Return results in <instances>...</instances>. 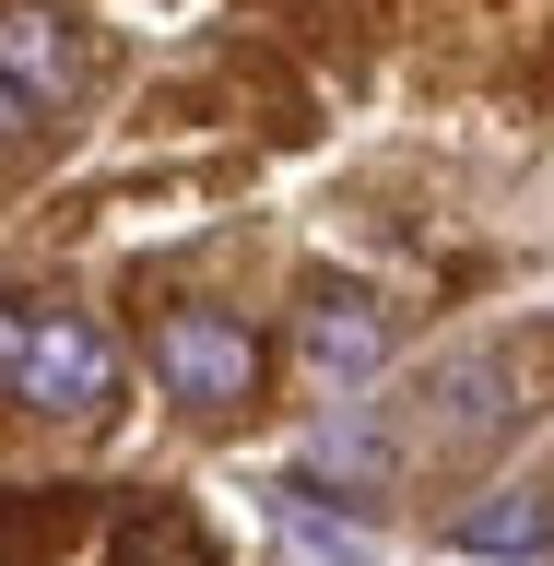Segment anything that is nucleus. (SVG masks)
<instances>
[{
	"mask_svg": "<svg viewBox=\"0 0 554 566\" xmlns=\"http://www.w3.org/2000/svg\"><path fill=\"white\" fill-rule=\"evenodd\" d=\"M154 378L189 401V413H237L248 389H260V343H248L224 307H177L154 331Z\"/></svg>",
	"mask_w": 554,
	"mask_h": 566,
	"instance_id": "nucleus-1",
	"label": "nucleus"
},
{
	"mask_svg": "<svg viewBox=\"0 0 554 566\" xmlns=\"http://www.w3.org/2000/svg\"><path fill=\"white\" fill-rule=\"evenodd\" d=\"M106 378H118V354H106V331L83 307H48L24 318V354H12V401H35V413H95Z\"/></svg>",
	"mask_w": 554,
	"mask_h": 566,
	"instance_id": "nucleus-2",
	"label": "nucleus"
},
{
	"mask_svg": "<svg viewBox=\"0 0 554 566\" xmlns=\"http://www.w3.org/2000/svg\"><path fill=\"white\" fill-rule=\"evenodd\" d=\"M0 83H12V95H71V83H83V48H71L60 35V12H0Z\"/></svg>",
	"mask_w": 554,
	"mask_h": 566,
	"instance_id": "nucleus-3",
	"label": "nucleus"
},
{
	"mask_svg": "<svg viewBox=\"0 0 554 566\" xmlns=\"http://www.w3.org/2000/svg\"><path fill=\"white\" fill-rule=\"evenodd\" d=\"M378 354H389V318L366 295H318L307 307V366L318 378H378Z\"/></svg>",
	"mask_w": 554,
	"mask_h": 566,
	"instance_id": "nucleus-4",
	"label": "nucleus"
},
{
	"mask_svg": "<svg viewBox=\"0 0 554 566\" xmlns=\"http://www.w3.org/2000/svg\"><path fill=\"white\" fill-rule=\"evenodd\" d=\"M460 543H472V555H554V507L543 495H495V507L460 520Z\"/></svg>",
	"mask_w": 554,
	"mask_h": 566,
	"instance_id": "nucleus-5",
	"label": "nucleus"
},
{
	"mask_svg": "<svg viewBox=\"0 0 554 566\" xmlns=\"http://www.w3.org/2000/svg\"><path fill=\"white\" fill-rule=\"evenodd\" d=\"M283 531H295V543H307V555H354V531H343V520H318L307 495H295V507H283Z\"/></svg>",
	"mask_w": 554,
	"mask_h": 566,
	"instance_id": "nucleus-6",
	"label": "nucleus"
},
{
	"mask_svg": "<svg viewBox=\"0 0 554 566\" xmlns=\"http://www.w3.org/2000/svg\"><path fill=\"white\" fill-rule=\"evenodd\" d=\"M12 354H24V307H0V389H12Z\"/></svg>",
	"mask_w": 554,
	"mask_h": 566,
	"instance_id": "nucleus-7",
	"label": "nucleus"
},
{
	"mask_svg": "<svg viewBox=\"0 0 554 566\" xmlns=\"http://www.w3.org/2000/svg\"><path fill=\"white\" fill-rule=\"evenodd\" d=\"M12 130H24V95H12V83H0V142H12Z\"/></svg>",
	"mask_w": 554,
	"mask_h": 566,
	"instance_id": "nucleus-8",
	"label": "nucleus"
}]
</instances>
